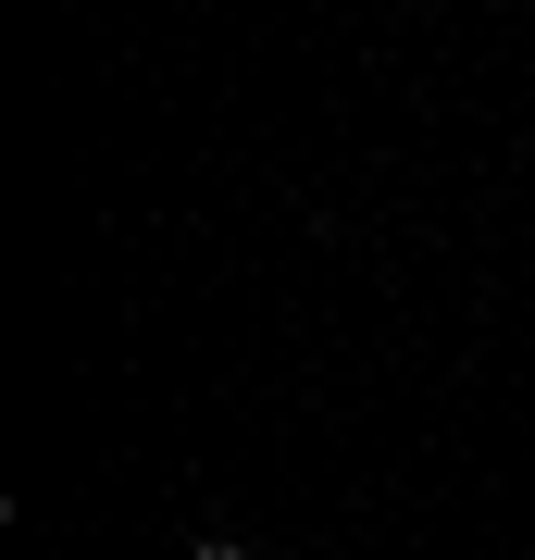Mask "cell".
Returning a JSON list of instances; mask_svg holds the SVG:
<instances>
[{
    "label": "cell",
    "instance_id": "6da1fadb",
    "mask_svg": "<svg viewBox=\"0 0 535 560\" xmlns=\"http://www.w3.org/2000/svg\"><path fill=\"white\" fill-rule=\"evenodd\" d=\"M187 560H249V548H237V536H199V548H187Z\"/></svg>",
    "mask_w": 535,
    "mask_h": 560
}]
</instances>
